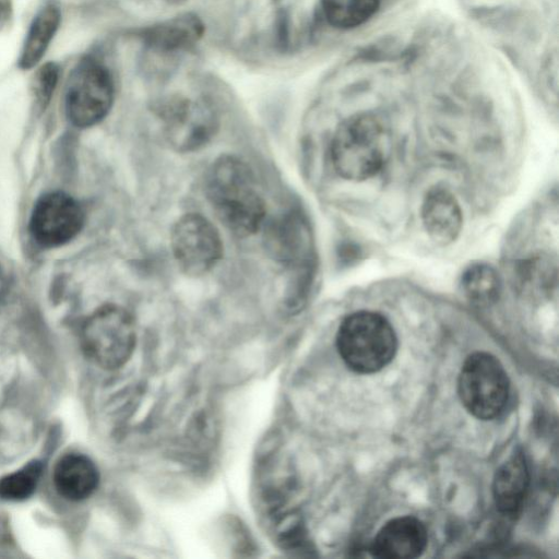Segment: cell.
<instances>
[{"mask_svg": "<svg viewBox=\"0 0 559 559\" xmlns=\"http://www.w3.org/2000/svg\"><path fill=\"white\" fill-rule=\"evenodd\" d=\"M421 221L428 236L436 243L445 246L457 238L463 215L455 197L437 187L430 189L423 201Z\"/></svg>", "mask_w": 559, "mask_h": 559, "instance_id": "obj_12", "label": "cell"}, {"mask_svg": "<svg viewBox=\"0 0 559 559\" xmlns=\"http://www.w3.org/2000/svg\"><path fill=\"white\" fill-rule=\"evenodd\" d=\"M205 194L217 218L238 237L255 234L265 217V203L246 162L234 155L218 157L205 177Z\"/></svg>", "mask_w": 559, "mask_h": 559, "instance_id": "obj_1", "label": "cell"}, {"mask_svg": "<svg viewBox=\"0 0 559 559\" xmlns=\"http://www.w3.org/2000/svg\"><path fill=\"white\" fill-rule=\"evenodd\" d=\"M267 241L274 255L283 262L300 260L309 246L306 228L297 216H286L275 223Z\"/></svg>", "mask_w": 559, "mask_h": 559, "instance_id": "obj_16", "label": "cell"}, {"mask_svg": "<svg viewBox=\"0 0 559 559\" xmlns=\"http://www.w3.org/2000/svg\"><path fill=\"white\" fill-rule=\"evenodd\" d=\"M391 150V134L372 115H358L345 120L331 141V162L346 180L360 181L380 171Z\"/></svg>", "mask_w": 559, "mask_h": 559, "instance_id": "obj_2", "label": "cell"}, {"mask_svg": "<svg viewBox=\"0 0 559 559\" xmlns=\"http://www.w3.org/2000/svg\"><path fill=\"white\" fill-rule=\"evenodd\" d=\"M204 23L194 13H183L141 28L138 37L158 52H178L192 48L203 36Z\"/></svg>", "mask_w": 559, "mask_h": 559, "instance_id": "obj_11", "label": "cell"}, {"mask_svg": "<svg viewBox=\"0 0 559 559\" xmlns=\"http://www.w3.org/2000/svg\"><path fill=\"white\" fill-rule=\"evenodd\" d=\"M380 0H321L325 20L336 28H353L369 20Z\"/></svg>", "mask_w": 559, "mask_h": 559, "instance_id": "obj_17", "label": "cell"}, {"mask_svg": "<svg viewBox=\"0 0 559 559\" xmlns=\"http://www.w3.org/2000/svg\"><path fill=\"white\" fill-rule=\"evenodd\" d=\"M170 250L182 273L199 277L209 273L223 257L218 229L200 213H186L170 230Z\"/></svg>", "mask_w": 559, "mask_h": 559, "instance_id": "obj_8", "label": "cell"}, {"mask_svg": "<svg viewBox=\"0 0 559 559\" xmlns=\"http://www.w3.org/2000/svg\"><path fill=\"white\" fill-rule=\"evenodd\" d=\"M136 342L132 314L123 307L107 304L84 322L81 345L85 355L104 369H117L131 357Z\"/></svg>", "mask_w": 559, "mask_h": 559, "instance_id": "obj_4", "label": "cell"}, {"mask_svg": "<svg viewBox=\"0 0 559 559\" xmlns=\"http://www.w3.org/2000/svg\"><path fill=\"white\" fill-rule=\"evenodd\" d=\"M115 83L109 69L94 58L81 60L67 85L64 108L69 121L78 128L100 122L110 111Z\"/></svg>", "mask_w": 559, "mask_h": 559, "instance_id": "obj_5", "label": "cell"}, {"mask_svg": "<svg viewBox=\"0 0 559 559\" xmlns=\"http://www.w3.org/2000/svg\"><path fill=\"white\" fill-rule=\"evenodd\" d=\"M84 222V211L75 199L64 192H49L35 203L29 231L39 246L57 248L75 238Z\"/></svg>", "mask_w": 559, "mask_h": 559, "instance_id": "obj_9", "label": "cell"}, {"mask_svg": "<svg viewBox=\"0 0 559 559\" xmlns=\"http://www.w3.org/2000/svg\"><path fill=\"white\" fill-rule=\"evenodd\" d=\"M276 40L282 48L288 45V16L285 12H281L277 15Z\"/></svg>", "mask_w": 559, "mask_h": 559, "instance_id": "obj_21", "label": "cell"}, {"mask_svg": "<svg viewBox=\"0 0 559 559\" xmlns=\"http://www.w3.org/2000/svg\"><path fill=\"white\" fill-rule=\"evenodd\" d=\"M336 347L344 362L359 373H373L394 357L397 340L385 317L373 311H357L338 326Z\"/></svg>", "mask_w": 559, "mask_h": 559, "instance_id": "obj_3", "label": "cell"}, {"mask_svg": "<svg viewBox=\"0 0 559 559\" xmlns=\"http://www.w3.org/2000/svg\"><path fill=\"white\" fill-rule=\"evenodd\" d=\"M461 288L472 300L488 304L499 296L501 280L492 266L485 263H475L463 272Z\"/></svg>", "mask_w": 559, "mask_h": 559, "instance_id": "obj_18", "label": "cell"}, {"mask_svg": "<svg viewBox=\"0 0 559 559\" xmlns=\"http://www.w3.org/2000/svg\"><path fill=\"white\" fill-rule=\"evenodd\" d=\"M5 287H7V281H5L2 270L0 269V298L5 293V289H7Z\"/></svg>", "mask_w": 559, "mask_h": 559, "instance_id": "obj_22", "label": "cell"}, {"mask_svg": "<svg viewBox=\"0 0 559 559\" xmlns=\"http://www.w3.org/2000/svg\"><path fill=\"white\" fill-rule=\"evenodd\" d=\"M41 474V464L37 461L5 475L0 479V497L9 501H22L29 498Z\"/></svg>", "mask_w": 559, "mask_h": 559, "instance_id": "obj_19", "label": "cell"}, {"mask_svg": "<svg viewBox=\"0 0 559 559\" xmlns=\"http://www.w3.org/2000/svg\"><path fill=\"white\" fill-rule=\"evenodd\" d=\"M156 114L165 140L179 153L202 148L219 127L216 111L205 100L174 96L159 103Z\"/></svg>", "mask_w": 559, "mask_h": 559, "instance_id": "obj_7", "label": "cell"}, {"mask_svg": "<svg viewBox=\"0 0 559 559\" xmlns=\"http://www.w3.org/2000/svg\"><path fill=\"white\" fill-rule=\"evenodd\" d=\"M59 79V68L56 63L43 64L34 76V96L37 105L45 108L53 94Z\"/></svg>", "mask_w": 559, "mask_h": 559, "instance_id": "obj_20", "label": "cell"}, {"mask_svg": "<svg viewBox=\"0 0 559 559\" xmlns=\"http://www.w3.org/2000/svg\"><path fill=\"white\" fill-rule=\"evenodd\" d=\"M457 390L465 408L479 419H492L504 408L509 397V380L500 361L477 352L464 361Z\"/></svg>", "mask_w": 559, "mask_h": 559, "instance_id": "obj_6", "label": "cell"}, {"mask_svg": "<svg viewBox=\"0 0 559 559\" xmlns=\"http://www.w3.org/2000/svg\"><path fill=\"white\" fill-rule=\"evenodd\" d=\"M428 542L425 525L414 516L395 518L374 536L370 552L381 559L416 558L425 550Z\"/></svg>", "mask_w": 559, "mask_h": 559, "instance_id": "obj_10", "label": "cell"}, {"mask_svg": "<svg viewBox=\"0 0 559 559\" xmlns=\"http://www.w3.org/2000/svg\"><path fill=\"white\" fill-rule=\"evenodd\" d=\"M530 486V469L525 455L516 450L497 469L492 493L497 509L508 515L516 513L526 497Z\"/></svg>", "mask_w": 559, "mask_h": 559, "instance_id": "obj_13", "label": "cell"}, {"mask_svg": "<svg viewBox=\"0 0 559 559\" xmlns=\"http://www.w3.org/2000/svg\"><path fill=\"white\" fill-rule=\"evenodd\" d=\"M52 478L60 496L71 501H81L95 491L99 474L90 457L70 453L57 462Z\"/></svg>", "mask_w": 559, "mask_h": 559, "instance_id": "obj_14", "label": "cell"}, {"mask_svg": "<svg viewBox=\"0 0 559 559\" xmlns=\"http://www.w3.org/2000/svg\"><path fill=\"white\" fill-rule=\"evenodd\" d=\"M60 21V11L55 5H46L35 15L19 58L21 69L29 70L39 63L59 28Z\"/></svg>", "mask_w": 559, "mask_h": 559, "instance_id": "obj_15", "label": "cell"}]
</instances>
